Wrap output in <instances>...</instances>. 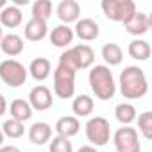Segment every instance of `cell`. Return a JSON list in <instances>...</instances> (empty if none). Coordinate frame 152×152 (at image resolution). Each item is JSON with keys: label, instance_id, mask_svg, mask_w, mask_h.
<instances>
[{"label": "cell", "instance_id": "1", "mask_svg": "<svg viewBox=\"0 0 152 152\" xmlns=\"http://www.w3.org/2000/svg\"><path fill=\"white\" fill-rule=\"evenodd\" d=\"M120 93L127 100H138L143 99L148 91V81L147 75L140 66H125L118 79Z\"/></svg>", "mask_w": 152, "mask_h": 152}, {"label": "cell", "instance_id": "2", "mask_svg": "<svg viewBox=\"0 0 152 152\" xmlns=\"http://www.w3.org/2000/svg\"><path fill=\"white\" fill-rule=\"evenodd\" d=\"M90 88L95 93L99 100H111L116 93V83L113 77V72L106 64H95L91 66L88 73Z\"/></svg>", "mask_w": 152, "mask_h": 152}, {"label": "cell", "instance_id": "3", "mask_svg": "<svg viewBox=\"0 0 152 152\" xmlns=\"http://www.w3.org/2000/svg\"><path fill=\"white\" fill-rule=\"evenodd\" d=\"M95 63V52L90 45L81 43V45H75L66 48L61 56H59V64L68 66L70 70L77 72V70H86L91 68Z\"/></svg>", "mask_w": 152, "mask_h": 152}, {"label": "cell", "instance_id": "4", "mask_svg": "<svg viewBox=\"0 0 152 152\" xmlns=\"http://www.w3.org/2000/svg\"><path fill=\"white\" fill-rule=\"evenodd\" d=\"M54 93L63 100H68L75 95V72L59 63L54 70Z\"/></svg>", "mask_w": 152, "mask_h": 152}, {"label": "cell", "instance_id": "5", "mask_svg": "<svg viewBox=\"0 0 152 152\" xmlns=\"http://www.w3.org/2000/svg\"><path fill=\"white\" fill-rule=\"evenodd\" d=\"M29 77L27 68L16 59H4L0 63V79L9 88H20Z\"/></svg>", "mask_w": 152, "mask_h": 152}, {"label": "cell", "instance_id": "6", "mask_svg": "<svg viewBox=\"0 0 152 152\" xmlns=\"http://www.w3.org/2000/svg\"><path fill=\"white\" fill-rule=\"evenodd\" d=\"M86 140L91 143V147H104L111 140V125L104 116H93L86 122Z\"/></svg>", "mask_w": 152, "mask_h": 152}, {"label": "cell", "instance_id": "7", "mask_svg": "<svg viewBox=\"0 0 152 152\" xmlns=\"http://www.w3.org/2000/svg\"><path fill=\"white\" fill-rule=\"evenodd\" d=\"M100 7L106 18H109L111 22H122V23H125L138 11L132 0H102Z\"/></svg>", "mask_w": 152, "mask_h": 152}, {"label": "cell", "instance_id": "8", "mask_svg": "<svg viewBox=\"0 0 152 152\" xmlns=\"http://www.w3.org/2000/svg\"><path fill=\"white\" fill-rule=\"evenodd\" d=\"M113 145L116 152H141L138 131L131 125H122L113 134Z\"/></svg>", "mask_w": 152, "mask_h": 152}, {"label": "cell", "instance_id": "9", "mask_svg": "<svg viewBox=\"0 0 152 152\" xmlns=\"http://www.w3.org/2000/svg\"><path fill=\"white\" fill-rule=\"evenodd\" d=\"M27 102L32 107V111H47L54 106L52 91L47 86H34L29 91V100Z\"/></svg>", "mask_w": 152, "mask_h": 152}, {"label": "cell", "instance_id": "10", "mask_svg": "<svg viewBox=\"0 0 152 152\" xmlns=\"http://www.w3.org/2000/svg\"><path fill=\"white\" fill-rule=\"evenodd\" d=\"M124 27H125V31L131 34V36H143V34H147L148 32V29L152 27V18H150V15H147V13H141V11H136L125 23H124Z\"/></svg>", "mask_w": 152, "mask_h": 152}, {"label": "cell", "instance_id": "11", "mask_svg": "<svg viewBox=\"0 0 152 152\" xmlns=\"http://www.w3.org/2000/svg\"><path fill=\"white\" fill-rule=\"evenodd\" d=\"M100 34V27L91 18H79L73 27V36H77L83 41H95Z\"/></svg>", "mask_w": 152, "mask_h": 152}, {"label": "cell", "instance_id": "12", "mask_svg": "<svg viewBox=\"0 0 152 152\" xmlns=\"http://www.w3.org/2000/svg\"><path fill=\"white\" fill-rule=\"evenodd\" d=\"M56 13H57V18L63 22V25L75 23L81 16V6L75 0H61L57 4Z\"/></svg>", "mask_w": 152, "mask_h": 152}, {"label": "cell", "instance_id": "13", "mask_svg": "<svg viewBox=\"0 0 152 152\" xmlns=\"http://www.w3.org/2000/svg\"><path fill=\"white\" fill-rule=\"evenodd\" d=\"M27 134H29L31 143H34V145L39 147V145H45V143L50 141V138H52V127L47 122H34L29 127Z\"/></svg>", "mask_w": 152, "mask_h": 152}, {"label": "cell", "instance_id": "14", "mask_svg": "<svg viewBox=\"0 0 152 152\" xmlns=\"http://www.w3.org/2000/svg\"><path fill=\"white\" fill-rule=\"evenodd\" d=\"M47 34H48V25L43 20L31 18L23 27V36L29 41H41V39L47 38Z\"/></svg>", "mask_w": 152, "mask_h": 152}, {"label": "cell", "instance_id": "15", "mask_svg": "<svg viewBox=\"0 0 152 152\" xmlns=\"http://www.w3.org/2000/svg\"><path fill=\"white\" fill-rule=\"evenodd\" d=\"M27 72H29V75H31L34 81L43 83V81H47V79L50 77L52 64H50V61H48L47 57H36V59L31 61Z\"/></svg>", "mask_w": 152, "mask_h": 152}, {"label": "cell", "instance_id": "16", "mask_svg": "<svg viewBox=\"0 0 152 152\" xmlns=\"http://www.w3.org/2000/svg\"><path fill=\"white\" fill-rule=\"evenodd\" d=\"M23 38L18 34H6L0 39V50L7 57H16L23 52Z\"/></svg>", "mask_w": 152, "mask_h": 152}, {"label": "cell", "instance_id": "17", "mask_svg": "<svg viewBox=\"0 0 152 152\" xmlns=\"http://www.w3.org/2000/svg\"><path fill=\"white\" fill-rule=\"evenodd\" d=\"M50 43L54 45V47H57V48H66V47H70L72 45V41H73V29L72 27H68V25H57V27H54L52 29V32H50Z\"/></svg>", "mask_w": 152, "mask_h": 152}, {"label": "cell", "instance_id": "18", "mask_svg": "<svg viewBox=\"0 0 152 152\" xmlns=\"http://www.w3.org/2000/svg\"><path fill=\"white\" fill-rule=\"evenodd\" d=\"M56 132H57V136H63V138H72V136H75L79 132V129H81V122H79V118H75V116H72V115H68V116H61L57 122H56Z\"/></svg>", "mask_w": 152, "mask_h": 152}, {"label": "cell", "instance_id": "19", "mask_svg": "<svg viewBox=\"0 0 152 152\" xmlns=\"http://www.w3.org/2000/svg\"><path fill=\"white\" fill-rule=\"evenodd\" d=\"M23 22V15L22 9L16 6H6L2 11H0V27H6V29H15L18 25H22Z\"/></svg>", "mask_w": 152, "mask_h": 152}, {"label": "cell", "instance_id": "20", "mask_svg": "<svg viewBox=\"0 0 152 152\" xmlns=\"http://www.w3.org/2000/svg\"><path fill=\"white\" fill-rule=\"evenodd\" d=\"M93 109H95V102L90 95H77L72 102V111L75 118H86L93 113Z\"/></svg>", "mask_w": 152, "mask_h": 152}, {"label": "cell", "instance_id": "21", "mask_svg": "<svg viewBox=\"0 0 152 152\" xmlns=\"http://www.w3.org/2000/svg\"><path fill=\"white\" fill-rule=\"evenodd\" d=\"M9 113H11V118L13 120H18V122H27V120H31V116H32V107L29 106V102L27 100H23V99H15L13 102H11V106H9Z\"/></svg>", "mask_w": 152, "mask_h": 152}, {"label": "cell", "instance_id": "22", "mask_svg": "<svg viewBox=\"0 0 152 152\" xmlns=\"http://www.w3.org/2000/svg\"><path fill=\"white\" fill-rule=\"evenodd\" d=\"M100 54H102V59L106 61V66H118L124 61V50L116 43H106Z\"/></svg>", "mask_w": 152, "mask_h": 152}, {"label": "cell", "instance_id": "23", "mask_svg": "<svg viewBox=\"0 0 152 152\" xmlns=\"http://www.w3.org/2000/svg\"><path fill=\"white\" fill-rule=\"evenodd\" d=\"M127 52H129V56L132 57V59H136V61H147L148 57H150V45H148V41H145V39H132L131 43H129V47H127Z\"/></svg>", "mask_w": 152, "mask_h": 152}, {"label": "cell", "instance_id": "24", "mask_svg": "<svg viewBox=\"0 0 152 152\" xmlns=\"http://www.w3.org/2000/svg\"><path fill=\"white\" fill-rule=\"evenodd\" d=\"M115 118L122 125H131L136 120V107L131 102H122L115 107Z\"/></svg>", "mask_w": 152, "mask_h": 152}, {"label": "cell", "instance_id": "25", "mask_svg": "<svg viewBox=\"0 0 152 152\" xmlns=\"http://www.w3.org/2000/svg\"><path fill=\"white\" fill-rule=\"evenodd\" d=\"M2 132H4V136L9 138V140H18V138H22V136L25 134V127H23L22 122L9 118V120H6V122L2 124Z\"/></svg>", "mask_w": 152, "mask_h": 152}, {"label": "cell", "instance_id": "26", "mask_svg": "<svg viewBox=\"0 0 152 152\" xmlns=\"http://www.w3.org/2000/svg\"><path fill=\"white\" fill-rule=\"evenodd\" d=\"M52 15V4L48 0H36L32 4V18L47 22Z\"/></svg>", "mask_w": 152, "mask_h": 152}, {"label": "cell", "instance_id": "27", "mask_svg": "<svg viewBox=\"0 0 152 152\" xmlns=\"http://www.w3.org/2000/svg\"><path fill=\"white\" fill-rule=\"evenodd\" d=\"M138 131L141 132L145 140H152V113L150 111H143L138 116Z\"/></svg>", "mask_w": 152, "mask_h": 152}, {"label": "cell", "instance_id": "28", "mask_svg": "<svg viewBox=\"0 0 152 152\" xmlns=\"http://www.w3.org/2000/svg\"><path fill=\"white\" fill-rule=\"evenodd\" d=\"M48 152H73V147H72V143H70L68 138L54 136V138H50Z\"/></svg>", "mask_w": 152, "mask_h": 152}, {"label": "cell", "instance_id": "29", "mask_svg": "<svg viewBox=\"0 0 152 152\" xmlns=\"http://www.w3.org/2000/svg\"><path fill=\"white\" fill-rule=\"evenodd\" d=\"M6 111H7V100H6V97L2 93H0V116L6 115Z\"/></svg>", "mask_w": 152, "mask_h": 152}, {"label": "cell", "instance_id": "30", "mask_svg": "<svg viewBox=\"0 0 152 152\" xmlns=\"http://www.w3.org/2000/svg\"><path fill=\"white\" fill-rule=\"evenodd\" d=\"M0 152H22V150L15 145H2L0 147Z\"/></svg>", "mask_w": 152, "mask_h": 152}, {"label": "cell", "instance_id": "31", "mask_svg": "<svg viewBox=\"0 0 152 152\" xmlns=\"http://www.w3.org/2000/svg\"><path fill=\"white\" fill-rule=\"evenodd\" d=\"M77 152H99L95 147H91V145H84V147H81Z\"/></svg>", "mask_w": 152, "mask_h": 152}, {"label": "cell", "instance_id": "32", "mask_svg": "<svg viewBox=\"0 0 152 152\" xmlns=\"http://www.w3.org/2000/svg\"><path fill=\"white\" fill-rule=\"evenodd\" d=\"M29 4V0H13V6H16V7H20V6H27Z\"/></svg>", "mask_w": 152, "mask_h": 152}, {"label": "cell", "instance_id": "33", "mask_svg": "<svg viewBox=\"0 0 152 152\" xmlns=\"http://www.w3.org/2000/svg\"><path fill=\"white\" fill-rule=\"evenodd\" d=\"M4 138H6V136H4V132H2V127H0V147L4 145Z\"/></svg>", "mask_w": 152, "mask_h": 152}, {"label": "cell", "instance_id": "34", "mask_svg": "<svg viewBox=\"0 0 152 152\" xmlns=\"http://www.w3.org/2000/svg\"><path fill=\"white\" fill-rule=\"evenodd\" d=\"M6 6H7V4H6V0H0V11H2Z\"/></svg>", "mask_w": 152, "mask_h": 152}, {"label": "cell", "instance_id": "35", "mask_svg": "<svg viewBox=\"0 0 152 152\" xmlns=\"http://www.w3.org/2000/svg\"><path fill=\"white\" fill-rule=\"evenodd\" d=\"M2 36H4V31H2V27H0V39H2Z\"/></svg>", "mask_w": 152, "mask_h": 152}]
</instances>
